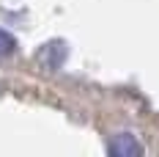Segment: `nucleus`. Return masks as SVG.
<instances>
[{"mask_svg": "<svg viewBox=\"0 0 159 157\" xmlns=\"http://www.w3.org/2000/svg\"><path fill=\"white\" fill-rule=\"evenodd\" d=\"M143 152V146L134 141L132 135H115L110 141V155H115V157H129V155H140Z\"/></svg>", "mask_w": 159, "mask_h": 157, "instance_id": "2", "label": "nucleus"}, {"mask_svg": "<svg viewBox=\"0 0 159 157\" xmlns=\"http://www.w3.org/2000/svg\"><path fill=\"white\" fill-rule=\"evenodd\" d=\"M66 58V44L63 42H49V44H44V47L36 52V63L41 66V69H58L61 63H63Z\"/></svg>", "mask_w": 159, "mask_h": 157, "instance_id": "1", "label": "nucleus"}, {"mask_svg": "<svg viewBox=\"0 0 159 157\" xmlns=\"http://www.w3.org/2000/svg\"><path fill=\"white\" fill-rule=\"evenodd\" d=\"M14 50H16V42H14V36H11V33H6V31H0V58L11 55Z\"/></svg>", "mask_w": 159, "mask_h": 157, "instance_id": "3", "label": "nucleus"}]
</instances>
